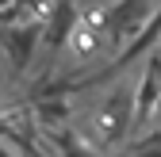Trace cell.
Wrapping results in <instances>:
<instances>
[{
  "mask_svg": "<svg viewBox=\"0 0 161 157\" xmlns=\"http://www.w3.org/2000/svg\"><path fill=\"white\" fill-rule=\"evenodd\" d=\"M0 157H15V153H12V149L4 146V138H0Z\"/></svg>",
  "mask_w": 161,
  "mask_h": 157,
  "instance_id": "9c48e42d",
  "label": "cell"
},
{
  "mask_svg": "<svg viewBox=\"0 0 161 157\" xmlns=\"http://www.w3.org/2000/svg\"><path fill=\"white\" fill-rule=\"evenodd\" d=\"M73 23H77V4H54L50 8V19H46V27H42V50L50 57L69 42Z\"/></svg>",
  "mask_w": 161,
  "mask_h": 157,
  "instance_id": "5b68a950",
  "label": "cell"
},
{
  "mask_svg": "<svg viewBox=\"0 0 161 157\" xmlns=\"http://www.w3.org/2000/svg\"><path fill=\"white\" fill-rule=\"evenodd\" d=\"M157 111H161V104H157Z\"/></svg>",
  "mask_w": 161,
  "mask_h": 157,
  "instance_id": "30bf717a",
  "label": "cell"
},
{
  "mask_svg": "<svg viewBox=\"0 0 161 157\" xmlns=\"http://www.w3.org/2000/svg\"><path fill=\"white\" fill-rule=\"evenodd\" d=\"M157 104H161V57H150L142 81H138V92H134V127H146L153 119Z\"/></svg>",
  "mask_w": 161,
  "mask_h": 157,
  "instance_id": "3957f363",
  "label": "cell"
},
{
  "mask_svg": "<svg viewBox=\"0 0 161 157\" xmlns=\"http://www.w3.org/2000/svg\"><path fill=\"white\" fill-rule=\"evenodd\" d=\"M134 157H161V146H150V149H134Z\"/></svg>",
  "mask_w": 161,
  "mask_h": 157,
  "instance_id": "ba28073f",
  "label": "cell"
},
{
  "mask_svg": "<svg viewBox=\"0 0 161 157\" xmlns=\"http://www.w3.org/2000/svg\"><path fill=\"white\" fill-rule=\"evenodd\" d=\"M134 123V96L130 92H115L111 100H104V107L96 111V127L104 134V142H119Z\"/></svg>",
  "mask_w": 161,
  "mask_h": 157,
  "instance_id": "6da1fadb",
  "label": "cell"
},
{
  "mask_svg": "<svg viewBox=\"0 0 161 157\" xmlns=\"http://www.w3.org/2000/svg\"><path fill=\"white\" fill-rule=\"evenodd\" d=\"M153 42H161V12H157V15L150 19V23L142 27V35H138L134 42H130V46H127L123 54L115 57V69H119V65H127V62H134V57H142V54H146V50H150Z\"/></svg>",
  "mask_w": 161,
  "mask_h": 157,
  "instance_id": "8992f818",
  "label": "cell"
},
{
  "mask_svg": "<svg viewBox=\"0 0 161 157\" xmlns=\"http://www.w3.org/2000/svg\"><path fill=\"white\" fill-rule=\"evenodd\" d=\"M46 134H50V142L62 149V157H96V153L80 142L77 134H69V130H46Z\"/></svg>",
  "mask_w": 161,
  "mask_h": 157,
  "instance_id": "52a82bcc",
  "label": "cell"
},
{
  "mask_svg": "<svg viewBox=\"0 0 161 157\" xmlns=\"http://www.w3.org/2000/svg\"><path fill=\"white\" fill-rule=\"evenodd\" d=\"M153 4H115V8H108V27H111V35H115V42L119 38H138L142 35V23H150L153 19V12H150Z\"/></svg>",
  "mask_w": 161,
  "mask_h": 157,
  "instance_id": "277c9868",
  "label": "cell"
},
{
  "mask_svg": "<svg viewBox=\"0 0 161 157\" xmlns=\"http://www.w3.org/2000/svg\"><path fill=\"white\" fill-rule=\"evenodd\" d=\"M38 42H42V27H38V23H15V27L4 31L0 46H4L8 62H12V73H23V69L31 65Z\"/></svg>",
  "mask_w": 161,
  "mask_h": 157,
  "instance_id": "7a4b0ae2",
  "label": "cell"
}]
</instances>
